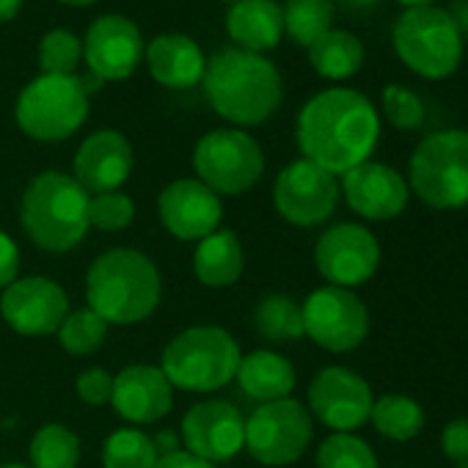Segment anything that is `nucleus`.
<instances>
[{
	"label": "nucleus",
	"mask_w": 468,
	"mask_h": 468,
	"mask_svg": "<svg viewBox=\"0 0 468 468\" xmlns=\"http://www.w3.org/2000/svg\"><path fill=\"white\" fill-rule=\"evenodd\" d=\"M226 31L234 48L262 56L284 39V12L276 0H240L226 15Z\"/></svg>",
	"instance_id": "obj_23"
},
{
	"label": "nucleus",
	"mask_w": 468,
	"mask_h": 468,
	"mask_svg": "<svg viewBox=\"0 0 468 468\" xmlns=\"http://www.w3.org/2000/svg\"><path fill=\"white\" fill-rule=\"evenodd\" d=\"M80 58H83V42L67 28H53L39 42L42 75H75Z\"/></svg>",
	"instance_id": "obj_34"
},
{
	"label": "nucleus",
	"mask_w": 468,
	"mask_h": 468,
	"mask_svg": "<svg viewBox=\"0 0 468 468\" xmlns=\"http://www.w3.org/2000/svg\"><path fill=\"white\" fill-rule=\"evenodd\" d=\"M201 83L212 111L243 127L268 122L284 97V83L276 64L240 48L218 50L207 61Z\"/></svg>",
	"instance_id": "obj_2"
},
{
	"label": "nucleus",
	"mask_w": 468,
	"mask_h": 468,
	"mask_svg": "<svg viewBox=\"0 0 468 468\" xmlns=\"http://www.w3.org/2000/svg\"><path fill=\"white\" fill-rule=\"evenodd\" d=\"M380 141V116L369 97L334 86L314 94L298 113V146L303 160L334 176L367 163Z\"/></svg>",
	"instance_id": "obj_1"
},
{
	"label": "nucleus",
	"mask_w": 468,
	"mask_h": 468,
	"mask_svg": "<svg viewBox=\"0 0 468 468\" xmlns=\"http://www.w3.org/2000/svg\"><path fill=\"white\" fill-rule=\"evenodd\" d=\"M163 282L154 262L135 249L102 254L86 276L89 309L108 325H133L152 317L160 306Z\"/></svg>",
	"instance_id": "obj_3"
},
{
	"label": "nucleus",
	"mask_w": 468,
	"mask_h": 468,
	"mask_svg": "<svg viewBox=\"0 0 468 468\" xmlns=\"http://www.w3.org/2000/svg\"><path fill=\"white\" fill-rule=\"evenodd\" d=\"M182 441L190 454L212 465L231 460L246 449V416L223 399L198 402L182 419Z\"/></svg>",
	"instance_id": "obj_15"
},
{
	"label": "nucleus",
	"mask_w": 468,
	"mask_h": 468,
	"mask_svg": "<svg viewBox=\"0 0 468 468\" xmlns=\"http://www.w3.org/2000/svg\"><path fill=\"white\" fill-rule=\"evenodd\" d=\"M408 187L432 209L468 207V130H438L410 154Z\"/></svg>",
	"instance_id": "obj_7"
},
{
	"label": "nucleus",
	"mask_w": 468,
	"mask_h": 468,
	"mask_svg": "<svg viewBox=\"0 0 468 468\" xmlns=\"http://www.w3.org/2000/svg\"><path fill=\"white\" fill-rule=\"evenodd\" d=\"M135 204L130 196L113 190V193H97L89 201V226L102 231H122L133 223Z\"/></svg>",
	"instance_id": "obj_35"
},
{
	"label": "nucleus",
	"mask_w": 468,
	"mask_h": 468,
	"mask_svg": "<svg viewBox=\"0 0 468 468\" xmlns=\"http://www.w3.org/2000/svg\"><path fill=\"white\" fill-rule=\"evenodd\" d=\"M154 463H157L154 441L135 427H122L111 432L102 446L105 468H154Z\"/></svg>",
	"instance_id": "obj_31"
},
{
	"label": "nucleus",
	"mask_w": 468,
	"mask_h": 468,
	"mask_svg": "<svg viewBox=\"0 0 468 468\" xmlns=\"http://www.w3.org/2000/svg\"><path fill=\"white\" fill-rule=\"evenodd\" d=\"M149 75L165 89H193L204 80L207 58L185 34H163L144 50Z\"/></svg>",
	"instance_id": "obj_22"
},
{
	"label": "nucleus",
	"mask_w": 468,
	"mask_h": 468,
	"mask_svg": "<svg viewBox=\"0 0 468 468\" xmlns=\"http://www.w3.org/2000/svg\"><path fill=\"white\" fill-rule=\"evenodd\" d=\"M0 314L23 336H48L58 334L69 314V301L56 282L45 276H28L4 290Z\"/></svg>",
	"instance_id": "obj_16"
},
{
	"label": "nucleus",
	"mask_w": 468,
	"mask_h": 468,
	"mask_svg": "<svg viewBox=\"0 0 468 468\" xmlns=\"http://www.w3.org/2000/svg\"><path fill=\"white\" fill-rule=\"evenodd\" d=\"M339 190L345 193L350 209L367 220L397 218L408 207V196H410L408 179L397 168L375 160H367L350 168L347 174H342Z\"/></svg>",
	"instance_id": "obj_19"
},
{
	"label": "nucleus",
	"mask_w": 468,
	"mask_h": 468,
	"mask_svg": "<svg viewBox=\"0 0 468 468\" xmlns=\"http://www.w3.org/2000/svg\"><path fill=\"white\" fill-rule=\"evenodd\" d=\"M80 438L64 424H45L31 438V468H78Z\"/></svg>",
	"instance_id": "obj_30"
},
{
	"label": "nucleus",
	"mask_w": 468,
	"mask_h": 468,
	"mask_svg": "<svg viewBox=\"0 0 468 468\" xmlns=\"http://www.w3.org/2000/svg\"><path fill=\"white\" fill-rule=\"evenodd\" d=\"M303 309L306 336L331 353L356 350L369 334V312L364 301L345 287H320L314 290Z\"/></svg>",
	"instance_id": "obj_11"
},
{
	"label": "nucleus",
	"mask_w": 468,
	"mask_h": 468,
	"mask_svg": "<svg viewBox=\"0 0 468 468\" xmlns=\"http://www.w3.org/2000/svg\"><path fill=\"white\" fill-rule=\"evenodd\" d=\"M78 394L89 405H105V402H111V397H113V375L105 372V369H100V367L80 372V378H78Z\"/></svg>",
	"instance_id": "obj_37"
},
{
	"label": "nucleus",
	"mask_w": 468,
	"mask_h": 468,
	"mask_svg": "<svg viewBox=\"0 0 468 468\" xmlns=\"http://www.w3.org/2000/svg\"><path fill=\"white\" fill-rule=\"evenodd\" d=\"M441 449L452 463H468V416L454 419L441 430Z\"/></svg>",
	"instance_id": "obj_38"
},
{
	"label": "nucleus",
	"mask_w": 468,
	"mask_h": 468,
	"mask_svg": "<svg viewBox=\"0 0 468 468\" xmlns=\"http://www.w3.org/2000/svg\"><path fill=\"white\" fill-rule=\"evenodd\" d=\"M246 271V251L243 243L234 231L229 229H215L198 240L196 254H193V273L201 284L207 287H231Z\"/></svg>",
	"instance_id": "obj_24"
},
{
	"label": "nucleus",
	"mask_w": 468,
	"mask_h": 468,
	"mask_svg": "<svg viewBox=\"0 0 468 468\" xmlns=\"http://www.w3.org/2000/svg\"><path fill=\"white\" fill-rule=\"evenodd\" d=\"M405 9H421V6H435V0H397Z\"/></svg>",
	"instance_id": "obj_43"
},
{
	"label": "nucleus",
	"mask_w": 468,
	"mask_h": 468,
	"mask_svg": "<svg viewBox=\"0 0 468 468\" xmlns=\"http://www.w3.org/2000/svg\"><path fill=\"white\" fill-rule=\"evenodd\" d=\"M238 380L240 391L257 402H276V399H287L298 383L295 378V367L271 350H254L249 356L240 358L238 367Z\"/></svg>",
	"instance_id": "obj_25"
},
{
	"label": "nucleus",
	"mask_w": 468,
	"mask_h": 468,
	"mask_svg": "<svg viewBox=\"0 0 468 468\" xmlns=\"http://www.w3.org/2000/svg\"><path fill=\"white\" fill-rule=\"evenodd\" d=\"M282 12H284V34L295 45L309 50L323 34L334 28L336 6L334 0H287Z\"/></svg>",
	"instance_id": "obj_28"
},
{
	"label": "nucleus",
	"mask_w": 468,
	"mask_h": 468,
	"mask_svg": "<svg viewBox=\"0 0 468 468\" xmlns=\"http://www.w3.org/2000/svg\"><path fill=\"white\" fill-rule=\"evenodd\" d=\"M154 441V449H157V457H163V454H171V452H176L179 446V441H176V435L171 432V430H163V432H157V438H152Z\"/></svg>",
	"instance_id": "obj_41"
},
{
	"label": "nucleus",
	"mask_w": 468,
	"mask_h": 468,
	"mask_svg": "<svg viewBox=\"0 0 468 468\" xmlns=\"http://www.w3.org/2000/svg\"><path fill=\"white\" fill-rule=\"evenodd\" d=\"M375 394L369 383L347 367H325L309 383V408L334 432H353L369 421Z\"/></svg>",
	"instance_id": "obj_14"
},
{
	"label": "nucleus",
	"mask_w": 468,
	"mask_h": 468,
	"mask_svg": "<svg viewBox=\"0 0 468 468\" xmlns=\"http://www.w3.org/2000/svg\"><path fill=\"white\" fill-rule=\"evenodd\" d=\"M314 435L312 413L298 399L262 402L246 419V449L262 465H290L301 460Z\"/></svg>",
	"instance_id": "obj_10"
},
{
	"label": "nucleus",
	"mask_w": 468,
	"mask_h": 468,
	"mask_svg": "<svg viewBox=\"0 0 468 468\" xmlns=\"http://www.w3.org/2000/svg\"><path fill=\"white\" fill-rule=\"evenodd\" d=\"M457 468H468V463H463V465H457Z\"/></svg>",
	"instance_id": "obj_48"
},
{
	"label": "nucleus",
	"mask_w": 468,
	"mask_h": 468,
	"mask_svg": "<svg viewBox=\"0 0 468 468\" xmlns=\"http://www.w3.org/2000/svg\"><path fill=\"white\" fill-rule=\"evenodd\" d=\"M383 113H386L388 124L397 130H419L427 116L421 97L397 83L383 89Z\"/></svg>",
	"instance_id": "obj_36"
},
{
	"label": "nucleus",
	"mask_w": 468,
	"mask_h": 468,
	"mask_svg": "<svg viewBox=\"0 0 468 468\" xmlns=\"http://www.w3.org/2000/svg\"><path fill=\"white\" fill-rule=\"evenodd\" d=\"M193 168L218 196H238L262 179L265 152L246 130H212L196 144Z\"/></svg>",
	"instance_id": "obj_9"
},
{
	"label": "nucleus",
	"mask_w": 468,
	"mask_h": 468,
	"mask_svg": "<svg viewBox=\"0 0 468 468\" xmlns=\"http://www.w3.org/2000/svg\"><path fill=\"white\" fill-rule=\"evenodd\" d=\"M20 273V249L6 231H0V290L17 282Z\"/></svg>",
	"instance_id": "obj_39"
},
{
	"label": "nucleus",
	"mask_w": 468,
	"mask_h": 468,
	"mask_svg": "<svg viewBox=\"0 0 468 468\" xmlns=\"http://www.w3.org/2000/svg\"><path fill=\"white\" fill-rule=\"evenodd\" d=\"M133 163L135 154L130 141L116 130H100L80 144L75 154V179L89 190V196L113 193L130 179Z\"/></svg>",
	"instance_id": "obj_20"
},
{
	"label": "nucleus",
	"mask_w": 468,
	"mask_h": 468,
	"mask_svg": "<svg viewBox=\"0 0 468 468\" xmlns=\"http://www.w3.org/2000/svg\"><path fill=\"white\" fill-rule=\"evenodd\" d=\"M342 4L353 6V9H367V6H375L378 0H342Z\"/></svg>",
	"instance_id": "obj_44"
},
{
	"label": "nucleus",
	"mask_w": 468,
	"mask_h": 468,
	"mask_svg": "<svg viewBox=\"0 0 468 468\" xmlns=\"http://www.w3.org/2000/svg\"><path fill=\"white\" fill-rule=\"evenodd\" d=\"M163 226L179 240H204L223 218V204L215 190L198 179H174L157 198Z\"/></svg>",
	"instance_id": "obj_18"
},
{
	"label": "nucleus",
	"mask_w": 468,
	"mask_h": 468,
	"mask_svg": "<svg viewBox=\"0 0 468 468\" xmlns=\"http://www.w3.org/2000/svg\"><path fill=\"white\" fill-rule=\"evenodd\" d=\"M144 50L141 28L122 15L94 20L83 39V58L100 80H127L138 69Z\"/></svg>",
	"instance_id": "obj_17"
},
{
	"label": "nucleus",
	"mask_w": 468,
	"mask_h": 468,
	"mask_svg": "<svg viewBox=\"0 0 468 468\" xmlns=\"http://www.w3.org/2000/svg\"><path fill=\"white\" fill-rule=\"evenodd\" d=\"M89 190L69 174L45 171L23 193L20 220L28 238L50 254L72 251L83 243L89 226Z\"/></svg>",
	"instance_id": "obj_4"
},
{
	"label": "nucleus",
	"mask_w": 468,
	"mask_h": 468,
	"mask_svg": "<svg viewBox=\"0 0 468 468\" xmlns=\"http://www.w3.org/2000/svg\"><path fill=\"white\" fill-rule=\"evenodd\" d=\"M154 468H218V465H212V463H207V460L190 454L187 449H176V452H171V454L157 457Z\"/></svg>",
	"instance_id": "obj_40"
},
{
	"label": "nucleus",
	"mask_w": 468,
	"mask_h": 468,
	"mask_svg": "<svg viewBox=\"0 0 468 468\" xmlns=\"http://www.w3.org/2000/svg\"><path fill=\"white\" fill-rule=\"evenodd\" d=\"M317 468H378V457L364 438L334 432L317 449Z\"/></svg>",
	"instance_id": "obj_32"
},
{
	"label": "nucleus",
	"mask_w": 468,
	"mask_h": 468,
	"mask_svg": "<svg viewBox=\"0 0 468 468\" xmlns=\"http://www.w3.org/2000/svg\"><path fill=\"white\" fill-rule=\"evenodd\" d=\"M367 50L358 37L350 31L331 28L309 48V64L312 69L325 80H347L364 67Z\"/></svg>",
	"instance_id": "obj_26"
},
{
	"label": "nucleus",
	"mask_w": 468,
	"mask_h": 468,
	"mask_svg": "<svg viewBox=\"0 0 468 468\" xmlns=\"http://www.w3.org/2000/svg\"><path fill=\"white\" fill-rule=\"evenodd\" d=\"M220 4H229V6H234V4H240V0H220Z\"/></svg>",
	"instance_id": "obj_47"
},
{
	"label": "nucleus",
	"mask_w": 468,
	"mask_h": 468,
	"mask_svg": "<svg viewBox=\"0 0 468 468\" xmlns=\"http://www.w3.org/2000/svg\"><path fill=\"white\" fill-rule=\"evenodd\" d=\"M15 116L20 130L37 141H64L75 135L89 116L83 78L39 75L20 91Z\"/></svg>",
	"instance_id": "obj_8"
},
{
	"label": "nucleus",
	"mask_w": 468,
	"mask_h": 468,
	"mask_svg": "<svg viewBox=\"0 0 468 468\" xmlns=\"http://www.w3.org/2000/svg\"><path fill=\"white\" fill-rule=\"evenodd\" d=\"M339 196H342L339 179L309 160L290 163L279 174L273 187V201L279 215L301 229L325 223L334 215Z\"/></svg>",
	"instance_id": "obj_12"
},
{
	"label": "nucleus",
	"mask_w": 468,
	"mask_h": 468,
	"mask_svg": "<svg viewBox=\"0 0 468 468\" xmlns=\"http://www.w3.org/2000/svg\"><path fill=\"white\" fill-rule=\"evenodd\" d=\"M61 4H67V6H91V4H97V0H61Z\"/></svg>",
	"instance_id": "obj_45"
},
{
	"label": "nucleus",
	"mask_w": 468,
	"mask_h": 468,
	"mask_svg": "<svg viewBox=\"0 0 468 468\" xmlns=\"http://www.w3.org/2000/svg\"><path fill=\"white\" fill-rule=\"evenodd\" d=\"M240 345L218 325H196L176 334L163 350V375L182 391H218L240 367Z\"/></svg>",
	"instance_id": "obj_5"
},
{
	"label": "nucleus",
	"mask_w": 468,
	"mask_h": 468,
	"mask_svg": "<svg viewBox=\"0 0 468 468\" xmlns=\"http://www.w3.org/2000/svg\"><path fill=\"white\" fill-rule=\"evenodd\" d=\"M111 402L122 419L133 424H154L171 410L174 386L168 383L160 367L135 364L113 378Z\"/></svg>",
	"instance_id": "obj_21"
},
{
	"label": "nucleus",
	"mask_w": 468,
	"mask_h": 468,
	"mask_svg": "<svg viewBox=\"0 0 468 468\" xmlns=\"http://www.w3.org/2000/svg\"><path fill=\"white\" fill-rule=\"evenodd\" d=\"M369 421L383 438L405 443V441H410V438H416L421 432L424 408L408 394H383V397L375 399Z\"/></svg>",
	"instance_id": "obj_27"
},
{
	"label": "nucleus",
	"mask_w": 468,
	"mask_h": 468,
	"mask_svg": "<svg viewBox=\"0 0 468 468\" xmlns=\"http://www.w3.org/2000/svg\"><path fill=\"white\" fill-rule=\"evenodd\" d=\"M254 328L262 339L271 342H295L306 336L303 309L287 295H268L254 309Z\"/></svg>",
	"instance_id": "obj_29"
},
{
	"label": "nucleus",
	"mask_w": 468,
	"mask_h": 468,
	"mask_svg": "<svg viewBox=\"0 0 468 468\" xmlns=\"http://www.w3.org/2000/svg\"><path fill=\"white\" fill-rule=\"evenodd\" d=\"M105 336H108V323L97 312H91V309L69 312L67 320L58 328V342L72 356L94 353L105 342Z\"/></svg>",
	"instance_id": "obj_33"
},
{
	"label": "nucleus",
	"mask_w": 468,
	"mask_h": 468,
	"mask_svg": "<svg viewBox=\"0 0 468 468\" xmlns=\"http://www.w3.org/2000/svg\"><path fill=\"white\" fill-rule=\"evenodd\" d=\"M0 468H31V465H20V463H6V465H0Z\"/></svg>",
	"instance_id": "obj_46"
},
{
	"label": "nucleus",
	"mask_w": 468,
	"mask_h": 468,
	"mask_svg": "<svg viewBox=\"0 0 468 468\" xmlns=\"http://www.w3.org/2000/svg\"><path fill=\"white\" fill-rule=\"evenodd\" d=\"M394 53L419 78L446 80L463 61V34L457 20L441 6L405 9L394 23Z\"/></svg>",
	"instance_id": "obj_6"
},
{
	"label": "nucleus",
	"mask_w": 468,
	"mask_h": 468,
	"mask_svg": "<svg viewBox=\"0 0 468 468\" xmlns=\"http://www.w3.org/2000/svg\"><path fill=\"white\" fill-rule=\"evenodd\" d=\"M23 6H26V0H0V23L15 20Z\"/></svg>",
	"instance_id": "obj_42"
},
{
	"label": "nucleus",
	"mask_w": 468,
	"mask_h": 468,
	"mask_svg": "<svg viewBox=\"0 0 468 468\" xmlns=\"http://www.w3.org/2000/svg\"><path fill=\"white\" fill-rule=\"evenodd\" d=\"M320 276L331 287H358L378 273L380 243L361 223H334L323 231L314 249Z\"/></svg>",
	"instance_id": "obj_13"
}]
</instances>
